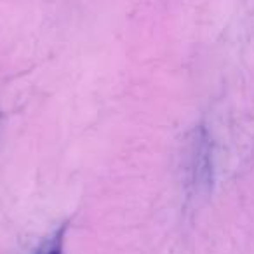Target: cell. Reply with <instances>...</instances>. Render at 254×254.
Listing matches in <instances>:
<instances>
[{
    "label": "cell",
    "instance_id": "cell-1",
    "mask_svg": "<svg viewBox=\"0 0 254 254\" xmlns=\"http://www.w3.org/2000/svg\"><path fill=\"white\" fill-rule=\"evenodd\" d=\"M188 155V187L191 195H205L212 185V146L204 126L193 131Z\"/></svg>",
    "mask_w": 254,
    "mask_h": 254
},
{
    "label": "cell",
    "instance_id": "cell-2",
    "mask_svg": "<svg viewBox=\"0 0 254 254\" xmlns=\"http://www.w3.org/2000/svg\"><path fill=\"white\" fill-rule=\"evenodd\" d=\"M68 225H63L60 230L53 233L47 240H44L40 244V247L37 249L35 254H63V246H64V233H66Z\"/></svg>",
    "mask_w": 254,
    "mask_h": 254
}]
</instances>
